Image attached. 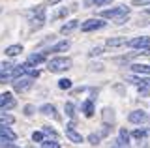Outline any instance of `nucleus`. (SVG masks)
Segmentation results:
<instances>
[{"instance_id": "f257e3e1", "label": "nucleus", "mask_w": 150, "mask_h": 148, "mask_svg": "<svg viewBox=\"0 0 150 148\" xmlns=\"http://www.w3.org/2000/svg\"><path fill=\"white\" fill-rule=\"evenodd\" d=\"M69 68H71V60L66 58V56H56V58L47 62V69H49L51 73H62Z\"/></svg>"}, {"instance_id": "f03ea898", "label": "nucleus", "mask_w": 150, "mask_h": 148, "mask_svg": "<svg viewBox=\"0 0 150 148\" xmlns=\"http://www.w3.org/2000/svg\"><path fill=\"white\" fill-rule=\"evenodd\" d=\"M34 79L36 77H32V75H19L15 77V79L11 81V85H13V90L15 92H26L28 88H32V85H34Z\"/></svg>"}, {"instance_id": "7ed1b4c3", "label": "nucleus", "mask_w": 150, "mask_h": 148, "mask_svg": "<svg viewBox=\"0 0 150 148\" xmlns=\"http://www.w3.org/2000/svg\"><path fill=\"white\" fill-rule=\"evenodd\" d=\"M122 15H129V10L126 6H118V8H112V10H103L101 11V17H105V19H118Z\"/></svg>"}, {"instance_id": "20e7f679", "label": "nucleus", "mask_w": 150, "mask_h": 148, "mask_svg": "<svg viewBox=\"0 0 150 148\" xmlns=\"http://www.w3.org/2000/svg\"><path fill=\"white\" fill-rule=\"evenodd\" d=\"M107 23L101 19V17H96V19H88V21H84L83 25H81V30L83 32H92V30H100L103 28Z\"/></svg>"}, {"instance_id": "39448f33", "label": "nucleus", "mask_w": 150, "mask_h": 148, "mask_svg": "<svg viewBox=\"0 0 150 148\" xmlns=\"http://www.w3.org/2000/svg\"><path fill=\"white\" fill-rule=\"evenodd\" d=\"M17 105V101L15 98H13L9 92H6V94H0V109L2 111H9V109H13Z\"/></svg>"}, {"instance_id": "423d86ee", "label": "nucleus", "mask_w": 150, "mask_h": 148, "mask_svg": "<svg viewBox=\"0 0 150 148\" xmlns=\"http://www.w3.org/2000/svg\"><path fill=\"white\" fill-rule=\"evenodd\" d=\"M128 45L131 49H144V47H150V38L148 36H143V38H133L128 41Z\"/></svg>"}, {"instance_id": "0eeeda50", "label": "nucleus", "mask_w": 150, "mask_h": 148, "mask_svg": "<svg viewBox=\"0 0 150 148\" xmlns=\"http://www.w3.org/2000/svg\"><path fill=\"white\" fill-rule=\"evenodd\" d=\"M146 118H148V114L144 113L143 109H141V111H133V113H129V116H128V120L131 124H143V122H146Z\"/></svg>"}, {"instance_id": "6e6552de", "label": "nucleus", "mask_w": 150, "mask_h": 148, "mask_svg": "<svg viewBox=\"0 0 150 148\" xmlns=\"http://www.w3.org/2000/svg\"><path fill=\"white\" fill-rule=\"evenodd\" d=\"M30 23H32V28H41L45 23V15H43V8H38L36 11V17H30Z\"/></svg>"}, {"instance_id": "1a4fd4ad", "label": "nucleus", "mask_w": 150, "mask_h": 148, "mask_svg": "<svg viewBox=\"0 0 150 148\" xmlns=\"http://www.w3.org/2000/svg\"><path fill=\"white\" fill-rule=\"evenodd\" d=\"M66 137H68L71 142H75V144H81V142L84 141L81 133H77V131H75V129H73L71 126H68V128H66Z\"/></svg>"}, {"instance_id": "9d476101", "label": "nucleus", "mask_w": 150, "mask_h": 148, "mask_svg": "<svg viewBox=\"0 0 150 148\" xmlns=\"http://www.w3.org/2000/svg\"><path fill=\"white\" fill-rule=\"evenodd\" d=\"M69 45H71V43H69L68 39H64V41H58V43H56V45H53V47H51L49 51H47V53H66V51L69 49Z\"/></svg>"}, {"instance_id": "9b49d317", "label": "nucleus", "mask_w": 150, "mask_h": 148, "mask_svg": "<svg viewBox=\"0 0 150 148\" xmlns=\"http://www.w3.org/2000/svg\"><path fill=\"white\" fill-rule=\"evenodd\" d=\"M129 144V133L126 131L124 128L120 129V137L116 139V142H115V146H128Z\"/></svg>"}, {"instance_id": "f8f14e48", "label": "nucleus", "mask_w": 150, "mask_h": 148, "mask_svg": "<svg viewBox=\"0 0 150 148\" xmlns=\"http://www.w3.org/2000/svg\"><path fill=\"white\" fill-rule=\"evenodd\" d=\"M133 73H141V75H150V66L148 64H133L131 66Z\"/></svg>"}, {"instance_id": "ddd939ff", "label": "nucleus", "mask_w": 150, "mask_h": 148, "mask_svg": "<svg viewBox=\"0 0 150 148\" xmlns=\"http://www.w3.org/2000/svg\"><path fill=\"white\" fill-rule=\"evenodd\" d=\"M0 139H8V141H15L17 139V135L11 131L9 128H6V126H0Z\"/></svg>"}, {"instance_id": "4468645a", "label": "nucleus", "mask_w": 150, "mask_h": 148, "mask_svg": "<svg viewBox=\"0 0 150 148\" xmlns=\"http://www.w3.org/2000/svg\"><path fill=\"white\" fill-rule=\"evenodd\" d=\"M81 111L84 113V116L86 118H90L92 114H94V103H92V99H86L84 103L81 105Z\"/></svg>"}, {"instance_id": "2eb2a0df", "label": "nucleus", "mask_w": 150, "mask_h": 148, "mask_svg": "<svg viewBox=\"0 0 150 148\" xmlns=\"http://www.w3.org/2000/svg\"><path fill=\"white\" fill-rule=\"evenodd\" d=\"M45 60H47L45 53H34V54L28 56V62H30V64H41V62H45Z\"/></svg>"}, {"instance_id": "dca6fc26", "label": "nucleus", "mask_w": 150, "mask_h": 148, "mask_svg": "<svg viewBox=\"0 0 150 148\" xmlns=\"http://www.w3.org/2000/svg\"><path fill=\"white\" fill-rule=\"evenodd\" d=\"M122 45H128L126 38H109L107 39V47H122Z\"/></svg>"}, {"instance_id": "f3484780", "label": "nucleus", "mask_w": 150, "mask_h": 148, "mask_svg": "<svg viewBox=\"0 0 150 148\" xmlns=\"http://www.w3.org/2000/svg\"><path fill=\"white\" fill-rule=\"evenodd\" d=\"M40 113L45 114V116H54V118H56V109H54V105H41V107H40Z\"/></svg>"}, {"instance_id": "a211bd4d", "label": "nucleus", "mask_w": 150, "mask_h": 148, "mask_svg": "<svg viewBox=\"0 0 150 148\" xmlns=\"http://www.w3.org/2000/svg\"><path fill=\"white\" fill-rule=\"evenodd\" d=\"M79 26V21H69V23H66V25L62 26V28H60V32H62V34H69V32H73L75 28H77Z\"/></svg>"}, {"instance_id": "6ab92c4d", "label": "nucleus", "mask_w": 150, "mask_h": 148, "mask_svg": "<svg viewBox=\"0 0 150 148\" xmlns=\"http://www.w3.org/2000/svg\"><path fill=\"white\" fill-rule=\"evenodd\" d=\"M4 53H6L8 56H17V54L23 53V47H21V45H9V47H6Z\"/></svg>"}, {"instance_id": "aec40b11", "label": "nucleus", "mask_w": 150, "mask_h": 148, "mask_svg": "<svg viewBox=\"0 0 150 148\" xmlns=\"http://www.w3.org/2000/svg\"><path fill=\"white\" fill-rule=\"evenodd\" d=\"M13 122H15V118H13L11 114H8V113H0V126H11Z\"/></svg>"}, {"instance_id": "412c9836", "label": "nucleus", "mask_w": 150, "mask_h": 148, "mask_svg": "<svg viewBox=\"0 0 150 148\" xmlns=\"http://www.w3.org/2000/svg\"><path fill=\"white\" fill-rule=\"evenodd\" d=\"M13 79H15V77H13V71H4V69H0V82H9Z\"/></svg>"}, {"instance_id": "4be33fe9", "label": "nucleus", "mask_w": 150, "mask_h": 148, "mask_svg": "<svg viewBox=\"0 0 150 148\" xmlns=\"http://www.w3.org/2000/svg\"><path fill=\"white\" fill-rule=\"evenodd\" d=\"M58 88L60 90H69V88H71V81H69V79H60L58 81Z\"/></svg>"}, {"instance_id": "5701e85b", "label": "nucleus", "mask_w": 150, "mask_h": 148, "mask_svg": "<svg viewBox=\"0 0 150 148\" xmlns=\"http://www.w3.org/2000/svg\"><path fill=\"white\" fill-rule=\"evenodd\" d=\"M64 111H66V114H68L69 118H75V107L71 103H66L64 105Z\"/></svg>"}, {"instance_id": "b1692460", "label": "nucleus", "mask_w": 150, "mask_h": 148, "mask_svg": "<svg viewBox=\"0 0 150 148\" xmlns=\"http://www.w3.org/2000/svg\"><path fill=\"white\" fill-rule=\"evenodd\" d=\"M40 144L43 146V148H49V146H51V148H58V146H60V144H58L56 141H41Z\"/></svg>"}, {"instance_id": "393cba45", "label": "nucleus", "mask_w": 150, "mask_h": 148, "mask_svg": "<svg viewBox=\"0 0 150 148\" xmlns=\"http://www.w3.org/2000/svg\"><path fill=\"white\" fill-rule=\"evenodd\" d=\"M133 137L135 139H144V137H146V129H135V131H133Z\"/></svg>"}, {"instance_id": "a878e982", "label": "nucleus", "mask_w": 150, "mask_h": 148, "mask_svg": "<svg viewBox=\"0 0 150 148\" xmlns=\"http://www.w3.org/2000/svg\"><path fill=\"white\" fill-rule=\"evenodd\" d=\"M32 141H34V142H41V141H43V133H41V131H34V133H32Z\"/></svg>"}, {"instance_id": "bb28decb", "label": "nucleus", "mask_w": 150, "mask_h": 148, "mask_svg": "<svg viewBox=\"0 0 150 148\" xmlns=\"http://www.w3.org/2000/svg\"><path fill=\"white\" fill-rule=\"evenodd\" d=\"M13 64L11 62H4V64H0V69H4V71H13Z\"/></svg>"}, {"instance_id": "cd10ccee", "label": "nucleus", "mask_w": 150, "mask_h": 148, "mask_svg": "<svg viewBox=\"0 0 150 148\" xmlns=\"http://www.w3.org/2000/svg\"><path fill=\"white\" fill-rule=\"evenodd\" d=\"M90 4H94V6H105V4H111L112 0H88Z\"/></svg>"}, {"instance_id": "c85d7f7f", "label": "nucleus", "mask_w": 150, "mask_h": 148, "mask_svg": "<svg viewBox=\"0 0 150 148\" xmlns=\"http://www.w3.org/2000/svg\"><path fill=\"white\" fill-rule=\"evenodd\" d=\"M88 141H90V144H94V146H96V144H100V137H98V135H94V133H92V135H88Z\"/></svg>"}, {"instance_id": "c756f323", "label": "nucleus", "mask_w": 150, "mask_h": 148, "mask_svg": "<svg viewBox=\"0 0 150 148\" xmlns=\"http://www.w3.org/2000/svg\"><path fill=\"white\" fill-rule=\"evenodd\" d=\"M131 4L133 6H148L150 0H131Z\"/></svg>"}, {"instance_id": "7c9ffc66", "label": "nucleus", "mask_w": 150, "mask_h": 148, "mask_svg": "<svg viewBox=\"0 0 150 148\" xmlns=\"http://www.w3.org/2000/svg\"><path fill=\"white\" fill-rule=\"evenodd\" d=\"M0 146H9V148H11V146H15V144H13L11 141H8V139H0Z\"/></svg>"}, {"instance_id": "2f4dec72", "label": "nucleus", "mask_w": 150, "mask_h": 148, "mask_svg": "<svg viewBox=\"0 0 150 148\" xmlns=\"http://www.w3.org/2000/svg\"><path fill=\"white\" fill-rule=\"evenodd\" d=\"M25 114H26V116H32V114H34V107H32V105H26V107H25Z\"/></svg>"}, {"instance_id": "473e14b6", "label": "nucleus", "mask_w": 150, "mask_h": 148, "mask_svg": "<svg viewBox=\"0 0 150 148\" xmlns=\"http://www.w3.org/2000/svg\"><path fill=\"white\" fill-rule=\"evenodd\" d=\"M128 17L129 15H122V17H118V19H115V23H116V25H124V23L128 21Z\"/></svg>"}, {"instance_id": "72a5a7b5", "label": "nucleus", "mask_w": 150, "mask_h": 148, "mask_svg": "<svg viewBox=\"0 0 150 148\" xmlns=\"http://www.w3.org/2000/svg\"><path fill=\"white\" fill-rule=\"evenodd\" d=\"M98 54H101V49L100 47H96V49L90 51V56H98Z\"/></svg>"}, {"instance_id": "f704fd0d", "label": "nucleus", "mask_w": 150, "mask_h": 148, "mask_svg": "<svg viewBox=\"0 0 150 148\" xmlns=\"http://www.w3.org/2000/svg\"><path fill=\"white\" fill-rule=\"evenodd\" d=\"M43 131H45V133H49V135H53V137H56V133H54V131H53L51 128H47V126L43 128Z\"/></svg>"}, {"instance_id": "c9c22d12", "label": "nucleus", "mask_w": 150, "mask_h": 148, "mask_svg": "<svg viewBox=\"0 0 150 148\" xmlns=\"http://www.w3.org/2000/svg\"><path fill=\"white\" fill-rule=\"evenodd\" d=\"M56 2H60V0H49V4L53 6V4H56Z\"/></svg>"}]
</instances>
